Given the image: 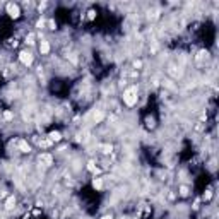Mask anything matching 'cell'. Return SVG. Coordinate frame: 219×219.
Returning a JSON list of instances; mask_svg holds the SVG:
<instances>
[{
	"label": "cell",
	"mask_w": 219,
	"mask_h": 219,
	"mask_svg": "<svg viewBox=\"0 0 219 219\" xmlns=\"http://www.w3.org/2000/svg\"><path fill=\"white\" fill-rule=\"evenodd\" d=\"M123 101L125 104H129V106H133V104L137 103V87H130L123 93Z\"/></svg>",
	"instance_id": "1"
},
{
	"label": "cell",
	"mask_w": 219,
	"mask_h": 219,
	"mask_svg": "<svg viewBox=\"0 0 219 219\" xmlns=\"http://www.w3.org/2000/svg\"><path fill=\"white\" fill-rule=\"evenodd\" d=\"M7 14H9L12 19H17L21 16V9H19L17 4H7Z\"/></svg>",
	"instance_id": "2"
},
{
	"label": "cell",
	"mask_w": 219,
	"mask_h": 219,
	"mask_svg": "<svg viewBox=\"0 0 219 219\" xmlns=\"http://www.w3.org/2000/svg\"><path fill=\"white\" fill-rule=\"evenodd\" d=\"M19 60H21L24 65H31L33 64V55H31L29 52H21L19 53Z\"/></svg>",
	"instance_id": "3"
},
{
	"label": "cell",
	"mask_w": 219,
	"mask_h": 219,
	"mask_svg": "<svg viewBox=\"0 0 219 219\" xmlns=\"http://www.w3.org/2000/svg\"><path fill=\"white\" fill-rule=\"evenodd\" d=\"M39 52L43 53V55H46V53L50 52V45H48V41H41V43H39Z\"/></svg>",
	"instance_id": "4"
},
{
	"label": "cell",
	"mask_w": 219,
	"mask_h": 219,
	"mask_svg": "<svg viewBox=\"0 0 219 219\" xmlns=\"http://www.w3.org/2000/svg\"><path fill=\"white\" fill-rule=\"evenodd\" d=\"M19 149H21L22 152H29L31 147H29V144H27L26 141H19Z\"/></svg>",
	"instance_id": "5"
},
{
	"label": "cell",
	"mask_w": 219,
	"mask_h": 219,
	"mask_svg": "<svg viewBox=\"0 0 219 219\" xmlns=\"http://www.w3.org/2000/svg\"><path fill=\"white\" fill-rule=\"evenodd\" d=\"M93 187H94L96 190L103 188V181H101V178H94V180H93Z\"/></svg>",
	"instance_id": "6"
},
{
	"label": "cell",
	"mask_w": 219,
	"mask_h": 219,
	"mask_svg": "<svg viewBox=\"0 0 219 219\" xmlns=\"http://www.w3.org/2000/svg\"><path fill=\"white\" fill-rule=\"evenodd\" d=\"M50 141H52V142L60 141V132H52V133H50Z\"/></svg>",
	"instance_id": "7"
},
{
	"label": "cell",
	"mask_w": 219,
	"mask_h": 219,
	"mask_svg": "<svg viewBox=\"0 0 219 219\" xmlns=\"http://www.w3.org/2000/svg\"><path fill=\"white\" fill-rule=\"evenodd\" d=\"M14 204H16V200H14V197H10L9 200L5 202V207H7V209H12V207H14Z\"/></svg>",
	"instance_id": "8"
},
{
	"label": "cell",
	"mask_w": 219,
	"mask_h": 219,
	"mask_svg": "<svg viewBox=\"0 0 219 219\" xmlns=\"http://www.w3.org/2000/svg\"><path fill=\"white\" fill-rule=\"evenodd\" d=\"M26 43H27V45H33V43H35V35H29V36H27V38H26Z\"/></svg>",
	"instance_id": "9"
},
{
	"label": "cell",
	"mask_w": 219,
	"mask_h": 219,
	"mask_svg": "<svg viewBox=\"0 0 219 219\" xmlns=\"http://www.w3.org/2000/svg\"><path fill=\"white\" fill-rule=\"evenodd\" d=\"M4 118H5V120H10V118H12V113H10V111H5V113H4Z\"/></svg>",
	"instance_id": "10"
},
{
	"label": "cell",
	"mask_w": 219,
	"mask_h": 219,
	"mask_svg": "<svg viewBox=\"0 0 219 219\" xmlns=\"http://www.w3.org/2000/svg\"><path fill=\"white\" fill-rule=\"evenodd\" d=\"M87 14H89V19H94V17H96V12H94V10H89Z\"/></svg>",
	"instance_id": "11"
},
{
	"label": "cell",
	"mask_w": 219,
	"mask_h": 219,
	"mask_svg": "<svg viewBox=\"0 0 219 219\" xmlns=\"http://www.w3.org/2000/svg\"><path fill=\"white\" fill-rule=\"evenodd\" d=\"M180 193H181V195H187V188H185V187H183V188L180 190Z\"/></svg>",
	"instance_id": "12"
},
{
	"label": "cell",
	"mask_w": 219,
	"mask_h": 219,
	"mask_svg": "<svg viewBox=\"0 0 219 219\" xmlns=\"http://www.w3.org/2000/svg\"><path fill=\"white\" fill-rule=\"evenodd\" d=\"M103 219H113V217H111V216H104Z\"/></svg>",
	"instance_id": "13"
}]
</instances>
